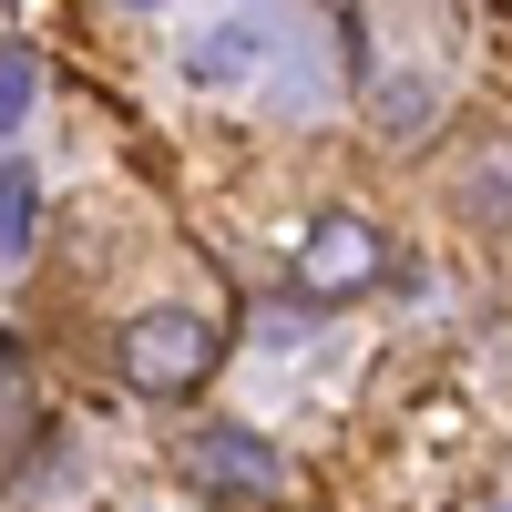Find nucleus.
Returning <instances> with one entry per match:
<instances>
[{
    "mask_svg": "<svg viewBox=\"0 0 512 512\" xmlns=\"http://www.w3.org/2000/svg\"><path fill=\"white\" fill-rule=\"evenodd\" d=\"M216 359H226V338H216V318H195V308H144V318H123V338H113V369H123L134 400H195L205 379H216Z\"/></svg>",
    "mask_w": 512,
    "mask_h": 512,
    "instance_id": "f257e3e1",
    "label": "nucleus"
},
{
    "mask_svg": "<svg viewBox=\"0 0 512 512\" xmlns=\"http://www.w3.org/2000/svg\"><path fill=\"white\" fill-rule=\"evenodd\" d=\"M175 461H185V482L205 502H226V512L277 502V451H267V431H246V420H195Z\"/></svg>",
    "mask_w": 512,
    "mask_h": 512,
    "instance_id": "7ed1b4c3",
    "label": "nucleus"
},
{
    "mask_svg": "<svg viewBox=\"0 0 512 512\" xmlns=\"http://www.w3.org/2000/svg\"><path fill=\"white\" fill-rule=\"evenodd\" d=\"M256 52H267V31H256V21H216V31H195L185 72H195V82H236V72H256Z\"/></svg>",
    "mask_w": 512,
    "mask_h": 512,
    "instance_id": "20e7f679",
    "label": "nucleus"
},
{
    "mask_svg": "<svg viewBox=\"0 0 512 512\" xmlns=\"http://www.w3.org/2000/svg\"><path fill=\"white\" fill-rule=\"evenodd\" d=\"M287 277L308 308H349V297H369L379 277H390V236H379L359 205H328V216H308V236H297Z\"/></svg>",
    "mask_w": 512,
    "mask_h": 512,
    "instance_id": "f03ea898",
    "label": "nucleus"
},
{
    "mask_svg": "<svg viewBox=\"0 0 512 512\" xmlns=\"http://www.w3.org/2000/svg\"><path fill=\"white\" fill-rule=\"evenodd\" d=\"M31 236H41V185H31V164L0 154V267H21Z\"/></svg>",
    "mask_w": 512,
    "mask_h": 512,
    "instance_id": "39448f33",
    "label": "nucleus"
},
{
    "mask_svg": "<svg viewBox=\"0 0 512 512\" xmlns=\"http://www.w3.org/2000/svg\"><path fill=\"white\" fill-rule=\"evenodd\" d=\"M123 11H164V0H123Z\"/></svg>",
    "mask_w": 512,
    "mask_h": 512,
    "instance_id": "1a4fd4ad",
    "label": "nucleus"
},
{
    "mask_svg": "<svg viewBox=\"0 0 512 512\" xmlns=\"http://www.w3.org/2000/svg\"><path fill=\"white\" fill-rule=\"evenodd\" d=\"M31 93H41V62L21 52V41H0V134H21V113H31Z\"/></svg>",
    "mask_w": 512,
    "mask_h": 512,
    "instance_id": "0eeeda50",
    "label": "nucleus"
},
{
    "mask_svg": "<svg viewBox=\"0 0 512 512\" xmlns=\"http://www.w3.org/2000/svg\"><path fill=\"white\" fill-rule=\"evenodd\" d=\"M21 369H31V359H21V338H0V420L21 410Z\"/></svg>",
    "mask_w": 512,
    "mask_h": 512,
    "instance_id": "6e6552de",
    "label": "nucleus"
},
{
    "mask_svg": "<svg viewBox=\"0 0 512 512\" xmlns=\"http://www.w3.org/2000/svg\"><path fill=\"white\" fill-rule=\"evenodd\" d=\"M461 216H472V226H512V144L472 164V185H461Z\"/></svg>",
    "mask_w": 512,
    "mask_h": 512,
    "instance_id": "423d86ee",
    "label": "nucleus"
}]
</instances>
